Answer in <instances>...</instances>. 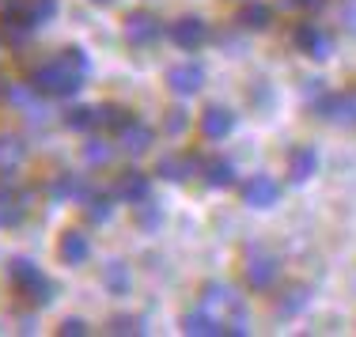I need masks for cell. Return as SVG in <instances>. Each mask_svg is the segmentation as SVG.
<instances>
[{"label": "cell", "instance_id": "1", "mask_svg": "<svg viewBox=\"0 0 356 337\" xmlns=\"http://www.w3.org/2000/svg\"><path fill=\"white\" fill-rule=\"evenodd\" d=\"M83 76L88 72H83L80 65H72L65 54H57L54 61L38 65V69L31 72V88H35L38 95H46V99H69L83 88Z\"/></svg>", "mask_w": 356, "mask_h": 337}, {"label": "cell", "instance_id": "2", "mask_svg": "<svg viewBox=\"0 0 356 337\" xmlns=\"http://www.w3.org/2000/svg\"><path fill=\"white\" fill-rule=\"evenodd\" d=\"M201 307L213 311L220 322L227 326V334H243V318H247V311H243V299L235 296V288H227V284H205L201 288Z\"/></svg>", "mask_w": 356, "mask_h": 337}, {"label": "cell", "instance_id": "3", "mask_svg": "<svg viewBox=\"0 0 356 337\" xmlns=\"http://www.w3.org/2000/svg\"><path fill=\"white\" fill-rule=\"evenodd\" d=\"M122 23H125V27H122L125 42H129V46H137V49L152 46V42L163 35V23H159V15H152L148 8H137V12H129Z\"/></svg>", "mask_w": 356, "mask_h": 337}, {"label": "cell", "instance_id": "4", "mask_svg": "<svg viewBox=\"0 0 356 337\" xmlns=\"http://www.w3.org/2000/svg\"><path fill=\"white\" fill-rule=\"evenodd\" d=\"M243 277H247V284L254 292H266L277 284V277H281V262H277L269 250H250L247 254V265H243Z\"/></svg>", "mask_w": 356, "mask_h": 337}, {"label": "cell", "instance_id": "5", "mask_svg": "<svg viewBox=\"0 0 356 337\" xmlns=\"http://www.w3.org/2000/svg\"><path fill=\"white\" fill-rule=\"evenodd\" d=\"M296 49L300 54H307V57H315V61H326L330 54H334V38H330V31H322L318 23H300L296 27Z\"/></svg>", "mask_w": 356, "mask_h": 337}, {"label": "cell", "instance_id": "6", "mask_svg": "<svg viewBox=\"0 0 356 337\" xmlns=\"http://www.w3.org/2000/svg\"><path fill=\"white\" fill-rule=\"evenodd\" d=\"M315 114L334 125H356V91H341V95H322L315 103Z\"/></svg>", "mask_w": 356, "mask_h": 337}, {"label": "cell", "instance_id": "7", "mask_svg": "<svg viewBox=\"0 0 356 337\" xmlns=\"http://www.w3.org/2000/svg\"><path fill=\"white\" fill-rule=\"evenodd\" d=\"M27 220V193L15 190L12 182H8V174L0 179V227H19Z\"/></svg>", "mask_w": 356, "mask_h": 337}, {"label": "cell", "instance_id": "8", "mask_svg": "<svg viewBox=\"0 0 356 337\" xmlns=\"http://www.w3.org/2000/svg\"><path fill=\"white\" fill-rule=\"evenodd\" d=\"M114 137H118V148H122L125 156H144V151L152 148V140H156V129L144 125V122H137V117H129Z\"/></svg>", "mask_w": 356, "mask_h": 337}, {"label": "cell", "instance_id": "9", "mask_svg": "<svg viewBox=\"0 0 356 337\" xmlns=\"http://www.w3.org/2000/svg\"><path fill=\"white\" fill-rule=\"evenodd\" d=\"M171 42L178 49H197L209 42V23L201 15H182V19L171 23Z\"/></svg>", "mask_w": 356, "mask_h": 337}, {"label": "cell", "instance_id": "10", "mask_svg": "<svg viewBox=\"0 0 356 337\" xmlns=\"http://www.w3.org/2000/svg\"><path fill=\"white\" fill-rule=\"evenodd\" d=\"M4 12H12V15H19L27 27H42V23H49L57 15V0H8V8Z\"/></svg>", "mask_w": 356, "mask_h": 337}, {"label": "cell", "instance_id": "11", "mask_svg": "<svg viewBox=\"0 0 356 337\" xmlns=\"http://www.w3.org/2000/svg\"><path fill=\"white\" fill-rule=\"evenodd\" d=\"M114 197L125 201V205H140V201L152 197V179H148L144 171H125V174H118Z\"/></svg>", "mask_w": 356, "mask_h": 337}, {"label": "cell", "instance_id": "12", "mask_svg": "<svg viewBox=\"0 0 356 337\" xmlns=\"http://www.w3.org/2000/svg\"><path fill=\"white\" fill-rule=\"evenodd\" d=\"M201 83H205V69H201L197 61H182L167 72V88H171L175 95H197Z\"/></svg>", "mask_w": 356, "mask_h": 337}, {"label": "cell", "instance_id": "13", "mask_svg": "<svg viewBox=\"0 0 356 337\" xmlns=\"http://www.w3.org/2000/svg\"><path fill=\"white\" fill-rule=\"evenodd\" d=\"M201 156H159L156 163V174L163 182H186L190 174H201Z\"/></svg>", "mask_w": 356, "mask_h": 337}, {"label": "cell", "instance_id": "14", "mask_svg": "<svg viewBox=\"0 0 356 337\" xmlns=\"http://www.w3.org/2000/svg\"><path fill=\"white\" fill-rule=\"evenodd\" d=\"M277 197H281V186L269 174H254L243 186V205H250V208H269V205H277Z\"/></svg>", "mask_w": 356, "mask_h": 337}, {"label": "cell", "instance_id": "15", "mask_svg": "<svg viewBox=\"0 0 356 337\" xmlns=\"http://www.w3.org/2000/svg\"><path fill=\"white\" fill-rule=\"evenodd\" d=\"M57 258H61L65 265H83L91 258V243L83 231H61V239H57Z\"/></svg>", "mask_w": 356, "mask_h": 337}, {"label": "cell", "instance_id": "16", "mask_svg": "<svg viewBox=\"0 0 356 337\" xmlns=\"http://www.w3.org/2000/svg\"><path fill=\"white\" fill-rule=\"evenodd\" d=\"M201 137H209V140H224L227 133L235 129V114L227 110V106H205L201 110Z\"/></svg>", "mask_w": 356, "mask_h": 337}, {"label": "cell", "instance_id": "17", "mask_svg": "<svg viewBox=\"0 0 356 337\" xmlns=\"http://www.w3.org/2000/svg\"><path fill=\"white\" fill-rule=\"evenodd\" d=\"M182 334H193V337H220V334H227V326L220 322L213 311L197 307V311H186V315H182Z\"/></svg>", "mask_w": 356, "mask_h": 337}, {"label": "cell", "instance_id": "18", "mask_svg": "<svg viewBox=\"0 0 356 337\" xmlns=\"http://www.w3.org/2000/svg\"><path fill=\"white\" fill-rule=\"evenodd\" d=\"M201 179L213 190H227V186H235V163L224 156H209L205 163H201Z\"/></svg>", "mask_w": 356, "mask_h": 337}, {"label": "cell", "instance_id": "19", "mask_svg": "<svg viewBox=\"0 0 356 337\" xmlns=\"http://www.w3.org/2000/svg\"><path fill=\"white\" fill-rule=\"evenodd\" d=\"M315 171H318V156H315V148L300 145V148L288 151V179H292V182H307Z\"/></svg>", "mask_w": 356, "mask_h": 337}, {"label": "cell", "instance_id": "20", "mask_svg": "<svg viewBox=\"0 0 356 337\" xmlns=\"http://www.w3.org/2000/svg\"><path fill=\"white\" fill-rule=\"evenodd\" d=\"M49 193H54L57 201H65V197H72V201H88L91 193H95V186H91V182H83L80 174H57L54 186H49Z\"/></svg>", "mask_w": 356, "mask_h": 337}, {"label": "cell", "instance_id": "21", "mask_svg": "<svg viewBox=\"0 0 356 337\" xmlns=\"http://www.w3.org/2000/svg\"><path fill=\"white\" fill-rule=\"evenodd\" d=\"M235 23H239L243 31H266L269 23H273V8L261 4V0H247V4L239 8V15H235Z\"/></svg>", "mask_w": 356, "mask_h": 337}, {"label": "cell", "instance_id": "22", "mask_svg": "<svg viewBox=\"0 0 356 337\" xmlns=\"http://www.w3.org/2000/svg\"><path fill=\"white\" fill-rule=\"evenodd\" d=\"M91 110H95V129L99 133H118L133 117L125 106H118V103H99V106H91Z\"/></svg>", "mask_w": 356, "mask_h": 337}, {"label": "cell", "instance_id": "23", "mask_svg": "<svg viewBox=\"0 0 356 337\" xmlns=\"http://www.w3.org/2000/svg\"><path fill=\"white\" fill-rule=\"evenodd\" d=\"M23 296V303H31V307H46V303H54V281H49L46 273H38L35 281H27L23 288H15Z\"/></svg>", "mask_w": 356, "mask_h": 337}, {"label": "cell", "instance_id": "24", "mask_svg": "<svg viewBox=\"0 0 356 337\" xmlns=\"http://www.w3.org/2000/svg\"><path fill=\"white\" fill-rule=\"evenodd\" d=\"M31 35H35V27H27V23L19 19V15L12 12H0V38L8 42V46H23Z\"/></svg>", "mask_w": 356, "mask_h": 337}, {"label": "cell", "instance_id": "25", "mask_svg": "<svg viewBox=\"0 0 356 337\" xmlns=\"http://www.w3.org/2000/svg\"><path fill=\"white\" fill-rule=\"evenodd\" d=\"M23 156H27V145L19 137H4L0 133V174H12L23 163Z\"/></svg>", "mask_w": 356, "mask_h": 337}, {"label": "cell", "instance_id": "26", "mask_svg": "<svg viewBox=\"0 0 356 337\" xmlns=\"http://www.w3.org/2000/svg\"><path fill=\"white\" fill-rule=\"evenodd\" d=\"M110 201H114V190L110 193L95 190L88 201H83V216H88V224H106L110 220Z\"/></svg>", "mask_w": 356, "mask_h": 337}, {"label": "cell", "instance_id": "27", "mask_svg": "<svg viewBox=\"0 0 356 337\" xmlns=\"http://www.w3.org/2000/svg\"><path fill=\"white\" fill-rule=\"evenodd\" d=\"M38 273L42 269L31 262V258H12V262H8V284H12V288H23V284L35 281Z\"/></svg>", "mask_w": 356, "mask_h": 337}, {"label": "cell", "instance_id": "28", "mask_svg": "<svg viewBox=\"0 0 356 337\" xmlns=\"http://www.w3.org/2000/svg\"><path fill=\"white\" fill-rule=\"evenodd\" d=\"M65 129H72V133H88V129H95V110L91 106H72V110H65Z\"/></svg>", "mask_w": 356, "mask_h": 337}, {"label": "cell", "instance_id": "29", "mask_svg": "<svg viewBox=\"0 0 356 337\" xmlns=\"http://www.w3.org/2000/svg\"><path fill=\"white\" fill-rule=\"evenodd\" d=\"M103 284L114 296H122V292H129V265L125 262H110L106 273H103Z\"/></svg>", "mask_w": 356, "mask_h": 337}, {"label": "cell", "instance_id": "30", "mask_svg": "<svg viewBox=\"0 0 356 337\" xmlns=\"http://www.w3.org/2000/svg\"><path fill=\"white\" fill-rule=\"evenodd\" d=\"M303 307H307V288H303V284H292V288L277 299V311H281V315H296V311H303Z\"/></svg>", "mask_w": 356, "mask_h": 337}, {"label": "cell", "instance_id": "31", "mask_svg": "<svg viewBox=\"0 0 356 337\" xmlns=\"http://www.w3.org/2000/svg\"><path fill=\"white\" fill-rule=\"evenodd\" d=\"M106 334H144V318H137V315H114L106 322Z\"/></svg>", "mask_w": 356, "mask_h": 337}, {"label": "cell", "instance_id": "32", "mask_svg": "<svg viewBox=\"0 0 356 337\" xmlns=\"http://www.w3.org/2000/svg\"><path fill=\"white\" fill-rule=\"evenodd\" d=\"M110 156H114V148H110L106 140H88V145H83V159H88L91 167L110 163Z\"/></svg>", "mask_w": 356, "mask_h": 337}, {"label": "cell", "instance_id": "33", "mask_svg": "<svg viewBox=\"0 0 356 337\" xmlns=\"http://www.w3.org/2000/svg\"><path fill=\"white\" fill-rule=\"evenodd\" d=\"M133 208H137V224L140 227H159V220H163V213H159V205H152V197L140 201V205H133Z\"/></svg>", "mask_w": 356, "mask_h": 337}, {"label": "cell", "instance_id": "34", "mask_svg": "<svg viewBox=\"0 0 356 337\" xmlns=\"http://www.w3.org/2000/svg\"><path fill=\"white\" fill-rule=\"evenodd\" d=\"M186 125H190V114H186V110H178V106H175V110H167V117H163V133L178 137V133H182Z\"/></svg>", "mask_w": 356, "mask_h": 337}, {"label": "cell", "instance_id": "35", "mask_svg": "<svg viewBox=\"0 0 356 337\" xmlns=\"http://www.w3.org/2000/svg\"><path fill=\"white\" fill-rule=\"evenodd\" d=\"M57 334H61V337H83V334H88V322H83V318H65V322L61 326H57Z\"/></svg>", "mask_w": 356, "mask_h": 337}, {"label": "cell", "instance_id": "36", "mask_svg": "<svg viewBox=\"0 0 356 337\" xmlns=\"http://www.w3.org/2000/svg\"><path fill=\"white\" fill-rule=\"evenodd\" d=\"M341 23H345V31H353V35H356V0H349V4L341 8Z\"/></svg>", "mask_w": 356, "mask_h": 337}, {"label": "cell", "instance_id": "37", "mask_svg": "<svg viewBox=\"0 0 356 337\" xmlns=\"http://www.w3.org/2000/svg\"><path fill=\"white\" fill-rule=\"evenodd\" d=\"M322 4H326V0H281V8H311V12Z\"/></svg>", "mask_w": 356, "mask_h": 337}, {"label": "cell", "instance_id": "38", "mask_svg": "<svg viewBox=\"0 0 356 337\" xmlns=\"http://www.w3.org/2000/svg\"><path fill=\"white\" fill-rule=\"evenodd\" d=\"M91 4H99V8H106V4H114V0H91Z\"/></svg>", "mask_w": 356, "mask_h": 337}]
</instances>
